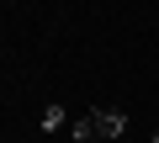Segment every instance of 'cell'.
Returning <instances> with one entry per match:
<instances>
[{
  "label": "cell",
  "instance_id": "obj_1",
  "mask_svg": "<svg viewBox=\"0 0 159 143\" xmlns=\"http://www.w3.org/2000/svg\"><path fill=\"white\" fill-rule=\"evenodd\" d=\"M122 127H127V111H122V106H96L90 117H74V122H69L74 143H117Z\"/></svg>",
  "mask_w": 159,
  "mask_h": 143
},
{
  "label": "cell",
  "instance_id": "obj_2",
  "mask_svg": "<svg viewBox=\"0 0 159 143\" xmlns=\"http://www.w3.org/2000/svg\"><path fill=\"white\" fill-rule=\"evenodd\" d=\"M64 122H69V117H64V106H48V111H43V132H48V138H53Z\"/></svg>",
  "mask_w": 159,
  "mask_h": 143
}]
</instances>
